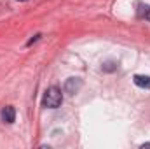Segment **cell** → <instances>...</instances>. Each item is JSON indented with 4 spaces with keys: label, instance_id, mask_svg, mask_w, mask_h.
<instances>
[{
    "label": "cell",
    "instance_id": "3957f363",
    "mask_svg": "<svg viewBox=\"0 0 150 149\" xmlns=\"http://www.w3.org/2000/svg\"><path fill=\"white\" fill-rule=\"evenodd\" d=\"M133 81H134V84L140 86V88H145V90L150 88V77L149 75H134Z\"/></svg>",
    "mask_w": 150,
    "mask_h": 149
},
{
    "label": "cell",
    "instance_id": "7a4b0ae2",
    "mask_svg": "<svg viewBox=\"0 0 150 149\" xmlns=\"http://www.w3.org/2000/svg\"><path fill=\"white\" fill-rule=\"evenodd\" d=\"M2 119L5 121V123H14V119H16V111H14V107L12 105H7V107H4V111H2Z\"/></svg>",
    "mask_w": 150,
    "mask_h": 149
},
{
    "label": "cell",
    "instance_id": "6da1fadb",
    "mask_svg": "<svg viewBox=\"0 0 150 149\" xmlns=\"http://www.w3.org/2000/svg\"><path fill=\"white\" fill-rule=\"evenodd\" d=\"M61 102H63V93H61L59 88L52 86V88H49V90L44 93V98H42V105H44V107H47V109H56V107L61 105Z\"/></svg>",
    "mask_w": 150,
    "mask_h": 149
},
{
    "label": "cell",
    "instance_id": "277c9868",
    "mask_svg": "<svg viewBox=\"0 0 150 149\" xmlns=\"http://www.w3.org/2000/svg\"><path fill=\"white\" fill-rule=\"evenodd\" d=\"M145 9H147V11L143 12V16H145V19H149L150 21V7H145Z\"/></svg>",
    "mask_w": 150,
    "mask_h": 149
},
{
    "label": "cell",
    "instance_id": "5b68a950",
    "mask_svg": "<svg viewBox=\"0 0 150 149\" xmlns=\"http://www.w3.org/2000/svg\"><path fill=\"white\" fill-rule=\"evenodd\" d=\"M38 37H40V35H35V37H33V39H32V40H30V42H28V44H33V42H35V40H37Z\"/></svg>",
    "mask_w": 150,
    "mask_h": 149
},
{
    "label": "cell",
    "instance_id": "8992f818",
    "mask_svg": "<svg viewBox=\"0 0 150 149\" xmlns=\"http://www.w3.org/2000/svg\"><path fill=\"white\" fill-rule=\"evenodd\" d=\"M18 2H26V0H18Z\"/></svg>",
    "mask_w": 150,
    "mask_h": 149
}]
</instances>
